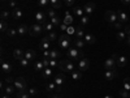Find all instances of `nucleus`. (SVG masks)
Listing matches in <instances>:
<instances>
[{
  "label": "nucleus",
  "mask_w": 130,
  "mask_h": 98,
  "mask_svg": "<svg viewBox=\"0 0 130 98\" xmlns=\"http://www.w3.org/2000/svg\"><path fill=\"white\" fill-rule=\"evenodd\" d=\"M89 22H90V16H87V15H83L82 17H81V25L82 26H87L89 25Z\"/></svg>",
  "instance_id": "obj_30"
},
{
  "label": "nucleus",
  "mask_w": 130,
  "mask_h": 98,
  "mask_svg": "<svg viewBox=\"0 0 130 98\" xmlns=\"http://www.w3.org/2000/svg\"><path fill=\"white\" fill-rule=\"evenodd\" d=\"M53 82H55L59 88H60V86H62L64 82H65V76H64V73H59L56 77H55V80H53Z\"/></svg>",
  "instance_id": "obj_14"
},
{
  "label": "nucleus",
  "mask_w": 130,
  "mask_h": 98,
  "mask_svg": "<svg viewBox=\"0 0 130 98\" xmlns=\"http://www.w3.org/2000/svg\"><path fill=\"white\" fill-rule=\"evenodd\" d=\"M74 35L77 37V38H82V39H83V37H85V33H83V29L81 28V25L75 28V34H74Z\"/></svg>",
  "instance_id": "obj_29"
},
{
  "label": "nucleus",
  "mask_w": 130,
  "mask_h": 98,
  "mask_svg": "<svg viewBox=\"0 0 130 98\" xmlns=\"http://www.w3.org/2000/svg\"><path fill=\"white\" fill-rule=\"evenodd\" d=\"M83 39H85V42L87 43V45H94V43L96 42V38H95V35H92V34H85Z\"/></svg>",
  "instance_id": "obj_20"
},
{
  "label": "nucleus",
  "mask_w": 130,
  "mask_h": 98,
  "mask_svg": "<svg viewBox=\"0 0 130 98\" xmlns=\"http://www.w3.org/2000/svg\"><path fill=\"white\" fill-rule=\"evenodd\" d=\"M59 46L62 50H69L70 48V35L64 33L59 37Z\"/></svg>",
  "instance_id": "obj_3"
},
{
  "label": "nucleus",
  "mask_w": 130,
  "mask_h": 98,
  "mask_svg": "<svg viewBox=\"0 0 130 98\" xmlns=\"http://www.w3.org/2000/svg\"><path fill=\"white\" fill-rule=\"evenodd\" d=\"M35 20H37V24H46V13L44 12H37Z\"/></svg>",
  "instance_id": "obj_15"
},
{
  "label": "nucleus",
  "mask_w": 130,
  "mask_h": 98,
  "mask_svg": "<svg viewBox=\"0 0 130 98\" xmlns=\"http://www.w3.org/2000/svg\"><path fill=\"white\" fill-rule=\"evenodd\" d=\"M52 98H60V95H53Z\"/></svg>",
  "instance_id": "obj_62"
},
{
  "label": "nucleus",
  "mask_w": 130,
  "mask_h": 98,
  "mask_svg": "<svg viewBox=\"0 0 130 98\" xmlns=\"http://www.w3.org/2000/svg\"><path fill=\"white\" fill-rule=\"evenodd\" d=\"M2 98H9V94H7V93H5V94H3V97H2Z\"/></svg>",
  "instance_id": "obj_59"
},
{
  "label": "nucleus",
  "mask_w": 130,
  "mask_h": 98,
  "mask_svg": "<svg viewBox=\"0 0 130 98\" xmlns=\"http://www.w3.org/2000/svg\"><path fill=\"white\" fill-rule=\"evenodd\" d=\"M85 45H86V42H85V39H82V38H75L74 39V46L77 47V48H83L85 47Z\"/></svg>",
  "instance_id": "obj_24"
},
{
  "label": "nucleus",
  "mask_w": 130,
  "mask_h": 98,
  "mask_svg": "<svg viewBox=\"0 0 130 98\" xmlns=\"http://www.w3.org/2000/svg\"><path fill=\"white\" fill-rule=\"evenodd\" d=\"M116 38L118 39V41H126V33L124 31V30H120L116 34Z\"/></svg>",
  "instance_id": "obj_34"
},
{
  "label": "nucleus",
  "mask_w": 130,
  "mask_h": 98,
  "mask_svg": "<svg viewBox=\"0 0 130 98\" xmlns=\"http://www.w3.org/2000/svg\"><path fill=\"white\" fill-rule=\"evenodd\" d=\"M126 42H127L129 45H130V37H127V38H126Z\"/></svg>",
  "instance_id": "obj_60"
},
{
  "label": "nucleus",
  "mask_w": 130,
  "mask_h": 98,
  "mask_svg": "<svg viewBox=\"0 0 130 98\" xmlns=\"http://www.w3.org/2000/svg\"><path fill=\"white\" fill-rule=\"evenodd\" d=\"M65 5H67V7H73L74 5V0H65Z\"/></svg>",
  "instance_id": "obj_53"
},
{
  "label": "nucleus",
  "mask_w": 130,
  "mask_h": 98,
  "mask_svg": "<svg viewBox=\"0 0 130 98\" xmlns=\"http://www.w3.org/2000/svg\"><path fill=\"white\" fill-rule=\"evenodd\" d=\"M50 67L51 68H59V63L56 62V60H50Z\"/></svg>",
  "instance_id": "obj_48"
},
{
  "label": "nucleus",
  "mask_w": 130,
  "mask_h": 98,
  "mask_svg": "<svg viewBox=\"0 0 130 98\" xmlns=\"http://www.w3.org/2000/svg\"><path fill=\"white\" fill-rule=\"evenodd\" d=\"M116 13H117L118 22H121V24H126V22H127L129 16H127L126 12H124V10H121V9H118V10H116Z\"/></svg>",
  "instance_id": "obj_8"
},
{
  "label": "nucleus",
  "mask_w": 130,
  "mask_h": 98,
  "mask_svg": "<svg viewBox=\"0 0 130 98\" xmlns=\"http://www.w3.org/2000/svg\"><path fill=\"white\" fill-rule=\"evenodd\" d=\"M113 26H115L116 29H122V24H121V22H118V21L113 24Z\"/></svg>",
  "instance_id": "obj_55"
},
{
  "label": "nucleus",
  "mask_w": 130,
  "mask_h": 98,
  "mask_svg": "<svg viewBox=\"0 0 130 98\" xmlns=\"http://www.w3.org/2000/svg\"><path fill=\"white\" fill-rule=\"evenodd\" d=\"M10 16V13L8 12V10H5V9H3L2 10V20H4V21H7V18Z\"/></svg>",
  "instance_id": "obj_45"
},
{
  "label": "nucleus",
  "mask_w": 130,
  "mask_h": 98,
  "mask_svg": "<svg viewBox=\"0 0 130 98\" xmlns=\"http://www.w3.org/2000/svg\"><path fill=\"white\" fill-rule=\"evenodd\" d=\"M13 85L16 86V89L18 90V93H24V92H27L29 90L27 82H26V80L24 77H17L14 80V84Z\"/></svg>",
  "instance_id": "obj_2"
},
{
  "label": "nucleus",
  "mask_w": 130,
  "mask_h": 98,
  "mask_svg": "<svg viewBox=\"0 0 130 98\" xmlns=\"http://www.w3.org/2000/svg\"><path fill=\"white\" fill-rule=\"evenodd\" d=\"M43 29L47 30V31L50 33V31H53L55 26H53V24H52V22H46V24H44V26H43Z\"/></svg>",
  "instance_id": "obj_38"
},
{
  "label": "nucleus",
  "mask_w": 130,
  "mask_h": 98,
  "mask_svg": "<svg viewBox=\"0 0 130 98\" xmlns=\"http://www.w3.org/2000/svg\"><path fill=\"white\" fill-rule=\"evenodd\" d=\"M20 62V64H21V67H22V68H27V65H29V60L26 59V58H22V59H20L18 60Z\"/></svg>",
  "instance_id": "obj_39"
},
{
  "label": "nucleus",
  "mask_w": 130,
  "mask_h": 98,
  "mask_svg": "<svg viewBox=\"0 0 130 98\" xmlns=\"http://www.w3.org/2000/svg\"><path fill=\"white\" fill-rule=\"evenodd\" d=\"M2 2H3V3H5V2H9V0H2Z\"/></svg>",
  "instance_id": "obj_63"
},
{
  "label": "nucleus",
  "mask_w": 130,
  "mask_h": 98,
  "mask_svg": "<svg viewBox=\"0 0 130 98\" xmlns=\"http://www.w3.org/2000/svg\"><path fill=\"white\" fill-rule=\"evenodd\" d=\"M39 48H40V50H43V51H47V50H50V42L42 41V42H40V46H39Z\"/></svg>",
  "instance_id": "obj_36"
},
{
  "label": "nucleus",
  "mask_w": 130,
  "mask_h": 98,
  "mask_svg": "<svg viewBox=\"0 0 130 98\" xmlns=\"http://www.w3.org/2000/svg\"><path fill=\"white\" fill-rule=\"evenodd\" d=\"M44 56L50 58V51H48V50H47V51H44Z\"/></svg>",
  "instance_id": "obj_58"
},
{
  "label": "nucleus",
  "mask_w": 130,
  "mask_h": 98,
  "mask_svg": "<svg viewBox=\"0 0 130 98\" xmlns=\"http://www.w3.org/2000/svg\"><path fill=\"white\" fill-rule=\"evenodd\" d=\"M46 90H47V92H57V90H59V86L52 81V82H48V84L46 85Z\"/></svg>",
  "instance_id": "obj_23"
},
{
  "label": "nucleus",
  "mask_w": 130,
  "mask_h": 98,
  "mask_svg": "<svg viewBox=\"0 0 130 98\" xmlns=\"http://www.w3.org/2000/svg\"><path fill=\"white\" fill-rule=\"evenodd\" d=\"M104 18H105L107 22H109V24H112V25H113L115 22H117V21H118L116 10H107L105 15H104Z\"/></svg>",
  "instance_id": "obj_5"
},
{
  "label": "nucleus",
  "mask_w": 130,
  "mask_h": 98,
  "mask_svg": "<svg viewBox=\"0 0 130 98\" xmlns=\"http://www.w3.org/2000/svg\"><path fill=\"white\" fill-rule=\"evenodd\" d=\"M121 2H122L124 4H126V5H129V4H130V0H121Z\"/></svg>",
  "instance_id": "obj_57"
},
{
  "label": "nucleus",
  "mask_w": 130,
  "mask_h": 98,
  "mask_svg": "<svg viewBox=\"0 0 130 98\" xmlns=\"http://www.w3.org/2000/svg\"><path fill=\"white\" fill-rule=\"evenodd\" d=\"M51 22L53 24V26H55V28H57V26L60 28V25L62 24L61 21H60V17H57V16H56V17H53V18H51Z\"/></svg>",
  "instance_id": "obj_35"
},
{
  "label": "nucleus",
  "mask_w": 130,
  "mask_h": 98,
  "mask_svg": "<svg viewBox=\"0 0 130 98\" xmlns=\"http://www.w3.org/2000/svg\"><path fill=\"white\" fill-rule=\"evenodd\" d=\"M0 30H2V33H5L9 30V26H8V22L4 20H2V22H0Z\"/></svg>",
  "instance_id": "obj_33"
},
{
  "label": "nucleus",
  "mask_w": 130,
  "mask_h": 98,
  "mask_svg": "<svg viewBox=\"0 0 130 98\" xmlns=\"http://www.w3.org/2000/svg\"><path fill=\"white\" fill-rule=\"evenodd\" d=\"M104 98H113V97H112V95H109V94H108V95H105Z\"/></svg>",
  "instance_id": "obj_61"
},
{
  "label": "nucleus",
  "mask_w": 130,
  "mask_h": 98,
  "mask_svg": "<svg viewBox=\"0 0 130 98\" xmlns=\"http://www.w3.org/2000/svg\"><path fill=\"white\" fill-rule=\"evenodd\" d=\"M16 34H18L17 33V29H12V28H9V30H8V35L9 37H16Z\"/></svg>",
  "instance_id": "obj_44"
},
{
  "label": "nucleus",
  "mask_w": 130,
  "mask_h": 98,
  "mask_svg": "<svg viewBox=\"0 0 130 98\" xmlns=\"http://www.w3.org/2000/svg\"><path fill=\"white\" fill-rule=\"evenodd\" d=\"M124 89H126V90L130 92V77L124 79Z\"/></svg>",
  "instance_id": "obj_41"
},
{
  "label": "nucleus",
  "mask_w": 130,
  "mask_h": 98,
  "mask_svg": "<svg viewBox=\"0 0 130 98\" xmlns=\"http://www.w3.org/2000/svg\"><path fill=\"white\" fill-rule=\"evenodd\" d=\"M44 30L43 29V26L40 25V24H34L31 28H30V31H29V34L30 35H32V37H37V35H39L40 33Z\"/></svg>",
  "instance_id": "obj_7"
},
{
  "label": "nucleus",
  "mask_w": 130,
  "mask_h": 98,
  "mask_svg": "<svg viewBox=\"0 0 130 98\" xmlns=\"http://www.w3.org/2000/svg\"><path fill=\"white\" fill-rule=\"evenodd\" d=\"M116 67H117V63H116V59H113V58H109L104 62L105 71H116Z\"/></svg>",
  "instance_id": "obj_6"
},
{
  "label": "nucleus",
  "mask_w": 130,
  "mask_h": 98,
  "mask_svg": "<svg viewBox=\"0 0 130 98\" xmlns=\"http://www.w3.org/2000/svg\"><path fill=\"white\" fill-rule=\"evenodd\" d=\"M62 24L68 25V26H70V25L73 24V17L69 15V12L65 13V17H64V20H62Z\"/></svg>",
  "instance_id": "obj_25"
},
{
  "label": "nucleus",
  "mask_w": 130,
  "mask_h": 98,
  "mask_svg": "<svg viewBox=\"0 0 130 98\" xmlns=\"http://www.w3.org/2000/svg\"><path fill=\"white\" fill-rule=\"evenodd\" d=\"M53 68H51V67H47V68H44V69H43L40 73H42V77L43 79H50L51 77V76H52V71Z\"/></svg>",
  "instance_id": "obj_18"
},
{
  "label": "nucleus",
  "mask_w": 130,
  "mask_h": 98,
  "mask_svg": "<svg viewBox=\"0 0 130 98\" xmlns=\"http://www.w3.org/2000/svg\"><path fill=\"white\" fill-rule=\"evenodd\" d=\"M27 93H29L30 95H35V94L38 93V89L35 88V86H31V88H29V90H27Z\"/></svg>",
  "instance_id": "obj_46"
},
{
  "label": "nucleus",
  "mask_w": 130,
  "mask_h": 98,
  "mask_svg": "<svg viewBox=\"0 0 130 98\" xmlns=\"http://www.w3.org/2000/svg\"><path fill=\"white\" fill-rule=\"evenodd\" d=\"M78 67H79V71H81V72L87 71V69L90 68V60H89V59H86V58L81 59L79 63H78Z\"/></svg>",
  "instance_id": "obj_10"
},
{
  "label": "nucleus",
  "mask_w": 130,
  "mask_h": 98,
  "mask_svg": "<svg viewBox=\"0 0 130 98\" xmlns=\"http://www.w3.org/2000/svg\"><path fill=\"white\" fill-rule=\"evenodd\" d=\"M67 34H69V35H74L75 34V28L74 26H68V29H67Z\"/></svg>",
  "instance_id": "obj_43"
},
{
  "label": "nucleus",
  "mask_w": 130,
  "mask_h": 98,
  "mask_svg": "<svg viewBox=\"0 0 130 98\" xmlns=\"http://www.w3.org/2000/svg\"><path fill=\"white\" fill-rule=\"evenodd\" d=\"M73 13L77 16V17H82L83 15H85V10H83V8H81V7H73Z\"/></svg>",
  "instance_id": "obj_26"
},
{
  "label": "nucleus",
  "mask_w": 130,
  "mask_h": 98,
  "mask_svg": "<svg viewBox=\"0 0 130 98\" xmlns=\"http://www.w3.org/2000/svg\"><path fill=\"white\" fill-rule=\"evenodd\" d=\"M25 58H26L29 62L34 60V59L37 58V52H35L34 50H27V51H25Z\"/></svg>",
  "instance_id": "obj_17"
},
{
  "label": "nucleus",
  "mask_w": 130,
  "mask_h": 98,
  "mask_svg": "<svg viewBox=\"0 0 130 98\" xmlns=\"http://www.w3.org/2000/svg\"><path fill=\"white\" fill-rule=\"evenodd\" d=\"M104 77L107 81H112L115 77H117V71H105Z\"/></svg>",
  "instance_id": "obj_16"
},
{
  "label": "nucleus",
  "mask_w": 130,
  "mask_h": 98,
  "mask_svg": "<svg viewBox=\"0 0 130 98\" xmlns=\"http://www.w3.org/2000/svg\"><path fill=\"white\" fill-rule=\"evenodd\" d=\"M8 5H9V8H12V9L17 8V3H16V0H9Z\"/></svg>",
  "instance_id": "obj_52"
},
{
  "label": "nucleus",
  "mask_w": 130,
  "mask_h": 98,
  "mask_svg": "<svg viewBox=\"0 0 130 98\" xmlns=\"http://www.w3.org/2000/svg\"><path fill=\"white\" fill-rule=\"evenodd\" d=\"M72 79H73L74 81L81 80V79H82V72H81V71H74V72H72Z\"/></svg>",
  "instance_id": "obj_31"
},
{
  "label": "nucleus",
  "mask_w": 130,
  "mask_h": 98,
  "mask_svg": "<svg viewBox=\"0 0 130 98\" xmlns=\"http://www.w3.org/2000/svg\"><path fill=\"white\" fill-rule=\"evenodd\" d=\"M2 69H3V72L4 73H9V72H12V64L10 63H8V62H3L2 63Z\"/></svg>",
  "instance_id": "obj_22"
},
{
  "label": "nucleus",
  "mask_w": 130,
  "mask_h": 98,
  "mask_svg": "<svg viewBox=\"0 0 130 98\" xmlns=\"http://www.w3.org/2000/svg\"><path fill=\"white\" fill-rule=\"evenodd\" d=\"M83 10H85V13L87 15V16H90L95 10V3H87V4H85Z\"/></svg>",
  "instance_id": "obj_11"
},
{
  "label": "nucleus",
  "mask_w": 130,
  "mask_h": 98,
  "mask_svg": "<svg viewBox=\"0 0 130 98\" xmlns=\"http://www.w3.org/2000/svg\"><path fill=\"white\" fill-rule=\"evenodd\" d=\"M59 68L61 72H74V64L69 60H60L59 63Z\"/></svg>",
  "instance_id": "obj_4"
},
{
  "label": "nucleus",
  "mask_w": 130,
  "mask_h": 98,
  "mask_svg": "<svg viewBox=\"0 0 130 98\" xmlns=\"http://www.w3.org/2000/svg\"><path fill=\"white\" fill-rule=\"evenodd\" d=\"M113 59H116V63H117V67H125L127 64V59L125 56H118L117 54H113L112 55Z\"/></svg>",
  "instance_id": "obj_9"
},
{
  "label": "nucleus",
  "mask_w": 130,
  "mask_h": 98,
  "mask_svg": "<svg viewBox=\"0 0 130 98\" xmlns=\"http://www.w3.org/2000/svg\"><path fill=\"white\" fill-rule=\"evenodd\" d=\"M29 31H30V28L29 26H26V25H20L18 28H17V33H18V35H26V34H29Z\"/></svg>",
  "instance_id": "obj_12"
},
{
  "label": "nucleus",
  "mask_w": 130,
  "mask_h": 98,
  "mask_svg": "<svg viewBox=\"0 0 130 98\" xmlns=\"http://www.w3.org/2000/svg\"><path fill=\"white\" fill-rule=\"evenodd\" d=\"M22 16H24V13H22V9L21 8H14V9H12V17L14 18V20H20V18H22Z\"/></svg>",
  "instance_id": "obj_13"
},
{
  "label": "nucleus",
  "mask_w": 130,
  "mask_h": 98,
  "mask_svg": "<svg viewBox=\"0 0 130 98\" xmlns=\"http://www.w3.org/2000/svg\"><path fill=\"white\" fill-rule=\"evenodd\" d=\"M17 98H30V94L27 92H24V93H18Z\"/></svg>",
  "instance_id": "obj_50"
},
{
  "label": "nucleus",
  "mask_w": 130,
  "mask_h": 98,
  "mask_svg": "<svg viewBox=\"0 0 130 98\" xmlns=\"http://www.w3.org/2000/svg\"><path fill=\"white\" fill-rule=\"evenodd\" d=\"M4 81L7 82V85H12V84H14V79H13V77H10V76H8V77H7Z\"/></svg>",
  "instance_id": "obj_51"
},
{
  "label": "nucleus",
  "mask_w": 130,
  "mask_h": 98,
  "mask_svg": "<svg viewBox=\"0 0 130 98\" xmlns=\"http://www.w3.org/2000/svg\"><path fill=\"white\" fill-rule=\"evenodd\" d=\"M13 58L17 59V60L22 59V58H25V52L20 48H16V50H13Z\"/></svg>",
  "instance_id": "obj_21"
},
{
  "label": "nucleus",
  "mask_w": 130,
  "mask_h": 98,
  "mask_svg": "<svg viewBox=\"0 0 130 98\" xmlns=\"http://www.w3.org/2000/svg\"><path fill=\"white\" fill-rule=\"evenodd\" d=\"M47 16L50 17V20H51V18H53V17H56V9H53V8H48V9H47Z\"/></svg>",
  "instance_id": "obj_37"
},
{
  "label": "nucleus",
  "mask_w": 130,
  "mask_h": 98,
  "mask_svg": "<svg viewBox=\"0 0 130 98\" xmlns=\"http://www.w3.org/2000/svg\"><path fill=\"white\" fill-rule=\"evenodd\" d=\"M129 98H130V95H129Z\"/></svg>",
  "instance_id": "obj_64"
},
{
  "label": "nucleus",
  "mask_w": 130,
  "mask_h": 98,
  "mask_svg": "<svg viewBox=\"0 0 130 98\" xmlns=\"http://www.w3.org/2000/svg\"><path fill=\"white\" fill-rule=\"evenodd\" d=\"M48 37H50L51 41H56V39H57V34H56L55 31H50V33H48Z\"/></svg>",
  "instance_id": "obj_47"
},
{
  "label": "nucleus",
  "mask_w": 130,
  "mask_h": 98,
  "mask_svg": "<svg viewBox=\"0 0 130 98\" xmlns=\"http://www.w3.org/2000/svg\"><path fill=\"white\" fill-rule=\"evenodd\" d=\"M60 56H61V52H60L59 50H51V51H50V59H52V60H59Z\"/></svg>",
  "instance_id": "obj_19"
},
{
  "label": "nucleus",
  "mask_w": 130,
  "mask_h": 98,
  "mask_svg": "<svg viewBox=\"0 0 130 98\" xmlns=\"http://www.w3.org/2000/svg\"><path fill=\"white\" fill-rule=\"evenodd\" d=\"M38 4L42 8H47L50 5V0H38Z\"/></svg>",
  "instance_id": "obj_40"
},
{
  "label": "nucleus",
  "mask_w": 130,
  "mask_h": 98,
  "mask_svg": "<svg viewBox=\"0 0 130 98\" xmlns=\"http://www.w3.org/2000/svg\"><path fill=\"white\" fill-rule=\"evenodd\" d=\"M44 68H46V67H44V64H43V62H42V60H37V62L34 63V69H35V71L42 72Z\"/></svg>",
  "instance_id": "obj_27"
},
{
  "label": "nucleus",
  "mask_w": 130,
  "mask_h": 98,
  "mask_svg": "<svg viewBox=\"0 0 130 98\" xmlns=\"http://www.w3.org/2000/svg\"><path fill=\"white\" fill-rule=\"evenodd\" d=\"M67 29H68V25H65V24H61V25H60V30L67 31Z\"/></svg>",
  "instance_id": "obj_56"
},
{
  "label": "nucleus",
  "mask_w": 130,
  "mask_h": 98,
  "mask_svg": "<svg viewBox=\"0 0 130 98\" xmlns=\"http://www.w3.org/2000/svg\"><path fill=\"white\" fill-rule=\"evenodd\" d=\"M124 31L126 33V34H127L129 37H130V25H126V26L124 28Z\"/></svg>",
  "instance_id": "obj_54"
},
{
  "label": "nucleus",
  "mask_w": 130,
  "mask_h": 98,
  "mask_svg": "<svg viewBox=\"0 0 130 98\" xmlns=\"http://www.w3.org/2000/svg\"><path fill=\"white\" fill-rule=\"evenodd\" d=\"M16 90H17V89H16V86H14V85H7V86H5V93L9 94V95H10V94H13Z\"/></svg>",
  "instance_id": "obj_32"
},
{
  "label": "nucleus",
  "mask_w": 130,
  "mask_h": 98,
  "mask_svg": "<svg viewBox=\"0 0 130 98\" xmlns=\"http://www.w3.org/2000/svg\"><path fill=\"white\" fill-rule=\"evenodd\" d=\"M50 5L53 9H60L61 8V0H50Z\"/></svg>",
  "instance_id": "obj_28"
},
{
  "label": "nucleus",
  "mask_w": 130,
  "mask_h": 98,
  "mask_svg": "<svg viewBox=\"0 0 130 98\" xmlns=\"http://www.w3.org/2000/svg\"><path fill=\"white\" fill-rule=\"evenodd\" d=\"M67 55H68V58H70V60H81V59L85 58L83 52L79 48H77V47H70L67 51Z\"/></svg>",
  "instance_id": "obj_1"
},
{
  "label": "nucleus",
  "mask_w": 130,
  "mask_h": 98,
  "mask_svg": "<svg viewBox=\"0 0 130 98\" xmlns=\"http://www.w3.org/2000/svg\"><path fill=\"white\" fill-rule=\"evenodd\" d=\"M50 58H47V56H44V58H43L42 59V62H43V64H44V67L47 68V67H50Z\"/></svg>",
  "instance_id": "obj_49"
},
{
  "label": "nucleus",
  "mask_w": 130,
  "mask_h": 98,
  "mask_svg": "<svg viewBox=\"0 0 130 98\" xmlns=\"http://www.w3.org/2000/svg\"><path fill=\"white\" fill-rule=\"evenodd\" d=\"M120 95H121L122 98H129V95H130V92L122 88V89L120 90Z\"/></svg>",
  "instance_id": "obj_42"
}]
</instances>
